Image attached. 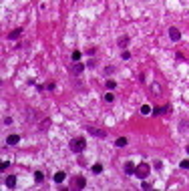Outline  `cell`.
<instances>
[{
    "instance_id": "1",
    "label": "cell",
    "mask_w": 189,
    "mask_h": 191,
    "mask_svg": "<svg viewBox=\"0 0 189 191\" xmlns=\"http://www.w3.org/2000/svg\"><path fill=\"white\" fill-rule=\"evenodd\" d=\"M70 151L73 153H82V149H85V147H87V141H85V139L82 137H76V139H73V141H70Z\"/></svg>"
},
{
    "instance_id": "2",
    "label": "cell",
    "mask_w": 189,
    "mask_h": 191,
    "mask_svg": "<svg viewBox=\"0 0 189 191\" xmlns=\"http://www.w3.org/2000/svg\"><path fill=\"white\" fill-rule=\"evenodd\" d=\"M149 173H151V167H149V163H139V165H137L135 175H137L139 179H147Z\"/></svg>"
},
{
    "instance_id": "3",
    "label": "cell",
    "mask_w": 189,
    "mask_h": 191,
    "mask_svg": "<svg viewBox=\"0 0 189 191\" xmlns=\"http://www.w3.org/2000/svg\"><path fill=\"white\" fill-rule=\"evenodd\" d=\"M73 187H76V189H85V187H87V179L82 177V175H76V177L73 179Z\"/></svg>"
},
{
    "instance_id": "4",
    "label": "cell",
    "mask_w": 189,
    "mask_h": 191,
    "mask_svg": "<svg viewBox=\"0 0 189 191\" xmlns=\"http://www.w3.org/2000/svg\"><path fill=\"white\" fill-rule=\"evenodd\" d=\"M169 38H171V40H175V42H177L179 38H181V32H179V28H175V26H171V28H169Z\"/></svg>"
},
{
    "instance_id": "5",
    "label": "cell",
    "mask_w": 189,
    "mask_h": 191,
    "mask_svg": "<svg viewBox=\"0 0 189 191\" xmlns=\"http://www.w3.org/2000/svg\"><path fill=\"white\" fill-rule=\"evenodd\" d=\"M88 133H91V135H94V137H107V133H105V131H101V129H94V127H91V129H88Z\"/></svg>"
},
{
    "instance_id": "6",
    "label": "cell",
    "mask_w": 189,
    "mask_h": 191,
    "mask_svg": "<svg viewBox=\"0 0 189 191\" xmlns=\"http://www.w3.org/2000/svg\"><path fill=\"white\" fill-rule=\"evenodd\" d=\"M64 177H67V175H64V171H56V173H54V183H56V185L62 183V181H64Z\"/></svg>"
},
{
    "instance_id": "7",
    "label": "cell",
    "mask_w": 189,
    "mask_h": 191,
    "mask_svg": "<svg viewBox=\"0 0 189 191\" xmlns=\"http://www.w3.org/2000/svg\"><path fill=\"white\" fill-rule=\"evenodd\" d=\"M135 165L131 163V161H129V163H125V173H127V175H133V173H135Z\"/></svg>"
},
{
    "instance_id": "8",
    "label": "cell",
    "mask_w": 189,
    "mask_h": 191,
    "mask_svg": "<svg viewBox=\"0 0 189 191\" xmlns=\"http://www.w3.org/2000/svg\"><path fill=\"white\" fill-rule=\"evenodd\" d=\"M18 141H20V137H18V135H8V139H6L8 145H16Z\"/></svg>"
},
{
    "instance_id": "9",
    "label": "cell",
    "mask_w": 189,
    "mask_h": 191,
    "mask_svg": "<svg viewBox=\"0 0 189 191\" xmlns=\"http://www.w3.org/2000/svg\"><path fill=\"white\" fill-rule=\"evenodd\" d=\"M4 183H6V187H10V189H12L14 185H16V177H14V175H8Z\"/></svg>"
},
{
    "instance_id": "10",
    "label": "cell",
    "mask_w": 189,
    "mask_h": 191,
    "mask_svg": "<svg viewBox=\"0 0 189 191\" xmlns=\"http://www.w3.org/2000/svg\"><path fill=\"white\" fill-rule=\"evenodd\" d=\"M20 34H22V28H14V30L8 34V36H10V40H16L18 36H20Z\"/></svg>"
},
{
    "instance_id": "11",
    "label": "cell",
    "mask_w": 189,
    "mask_h": 191,
    "mask_svg": "<svg viewBox=\"0 0 189 191\" xmlns=\"http://www.w3.org/2000/svg\"><path fill=\"white\" fill-rule=\"evenodd\" d=\"M117 42H119V46H121V48H125V46L129 44V36H121V38L117 40Z\"/></svg>"
},
{
    "instance_id": "12",
    "label": "cell",
    "mask_w": 189,
    "mask_h": 191,
    "mask_svg": "<svg viewBox=\"0 0 189 191\" xmlns=\"http://www.w3.org/2000/svg\"><path fill=\"white\" fill-rule=\"evenodd\" d=\"M82 68H85V65H81V62H76V65L73 66V73H76V74H79V73H82Z\"/></svg>"
},
{
    "instance_id": "13",
    "label": "cell",
    "mask_w": 189,
    "mask_h": 191,
    "mask_svg": "<svg viewBox=\"0 0 189 191\" xmlns=\"http://www.w3.org/2000/svg\"><path fill=\"white\" fill-rule=\"evenodd\" d=\"M115 145H117V147H125V145H127V139H125V137H119V139L115 141Z\"/></svg>"
},
{
    "instance_id": "14",
    "label": "cell",
    "mask_w": 189,
    "mask_h": 191,
    "mask_svg": "<svg viewBox=\"0 0 189 191\" xmlns=\"http://www.w3.org/2000/svg\"><path fill=\"white\" fill-rule=\"evenodd\" d=\"M103 99H105V103H113V101H115V95H113V92H107Z\"/></svg>"
},
{
    "instance_id": "15",
    "label": "cell",
    "mask_w": 189,
    "mask_h": 191,
    "mask_svg": "<svg viewBox=\"0 0 189 191\" xmlns=\"http://www.w3.org/2000/svg\"><path fill=\"white\" fill-rule=\"evenodd\" d=\"M149 113H153V109H151L149 105H143L141 107V115H149Z\"/></svg>"
},
{
    "instance_id": "16",
    "label": "cell",
    "mask_w": 189,
    "mask_h": 191,
    "mask_svg": "<svg viewBox=\"0 0 189 191\" xmlns=\"http://www.w3.org/2000/svg\"><path fill=\"white\" fill-rule=\"evenodd\" d=\"M42 179H44V175H42L40 171H36V173H34V181H36V183H42Z\"/></svg>"
},
{
    "instance_id": "17",
    "label": "cell",
    "mask_w": 189,
    "mask_h": 191,
    "mask_svg": "<svg viewBox=\"0 0 189 191\" xmlns=\"http://www.w3.org/2000/svg\"><path fill=\"white\" fill-rule=\"evenodd\" d=\"M105 85H107V89H109V91H113V89H115V86H117V83H115V80H113V79H109L107 83H105Z\"/></svg>"
},
{
    "instance_id": "18",
    "label": "cell",
    "mask_w": 189,
    "mask_h": 191,
    "mask_svg": "<svg viewBox=\"0 0 189 191\" xmlns=\"http://www.w3.org/2000/svg\"><path fill=\"white\" fill-rule=\"evenodd\" d=\"M179 167H181V169H189V159H183L181 163H179Z\"/></svg>"
},
{
    "instance_id": "19",
    "label": "cell",
    "mask_w": 189,
    "mask_h": 191,
    "mask_svg": "<svg viewBox=\"0 0 189 191\" xmlns=\"http://www.w3.org/2000/svg\"><path fill=\"white\" fill-rule=\"evenodd\" d=\"M93 171H94V173H101V171H103V165H101V163L93 165Z\"/></svg>"
},
{
    "instance_id": "20",
    "label": "cell",
    "mask_w": 189,
    "mask_h": 191,
    "mask_svg": "<svg viewBox=\"0 0 189 191\" xmlns=\"http://www.w3.org/2000/svg\"><path fill=\"white\" fill-rule=\"evenodd\" d=\"M73 60H74V62L81 60V53H79V50H74V53H73Z\"/></svg>"
},
{
    "instance_id": "21",
    "label": "cell",
    "mask_w": 189,
    "mask_h": 191,
    "mask_svg": "<svg viewBox=\"0 0 189 191\" xmlns=\"http://www.w3.org/2000/svg\"><path fill=\"white\" fill-rule=\"evenodd\" d=\"M48 127H50V121L44 119V123H40V129H48Z\"/></svg>"
},
{
    "instance_id": "22",
    "label": "cell",
    "mask_w": 189,
    "mask_h": 191,
    "mask_svg": "<svg viewBox=\"0 0 189 191\" xmlns=\"http://www.w3.org/2000/svg\"><path fill=\"white\" fill-rule=\"evenodd\" d=\"M8 165H10L8 161H2V165H0V169H2V171H6V169H8Z\"/></svg>"
},
{
    "instance_id": "23",
    "label": "cell",
    "mask_w": 189,
    "mask_h": 191,
    "mask_svg": "<svg viewBox=\"0 0 189 191\" xmlns=\"http://www.w3.org/2000/svg\"><path fill=\"white\" fill-rule=\"evenodd\" d=\"M121 56H123V59H125V60H127V59H129V56H131V53H129V50H125V53H123V54H121Z\"/></svg>"
},
{
    "instance_id": "24",
    "label": "cell",
    "mask_w": 189,
    "mask_h": 191,
    "mask_svg": "<svg viewBox=\"0 0 189 191\" xmlns=\"http://www.w3.org/2000/svg\"><path fill=\"white\" fill-rule=\"evenodd\" d=\"M187 153H189V145H187Z\"/></svg>"
}]
</instances>
